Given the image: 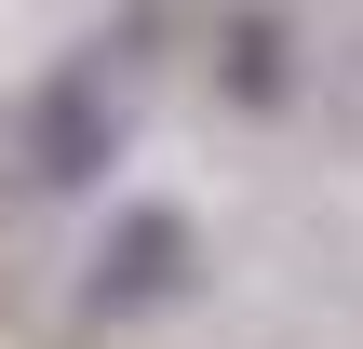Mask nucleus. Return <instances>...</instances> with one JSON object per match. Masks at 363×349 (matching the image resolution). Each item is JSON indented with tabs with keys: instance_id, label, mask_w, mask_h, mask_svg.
I'll return each mask as SVG.
<instances>
[{
	"instance_id": "nucleus-3",
	"label": "nucleus",
	"mask_w": 363,
	"mask_h": 349,
	"mask_svg": "<svg viewBox=\"0 0 363 349\" xmlns=\"http://www.w3.org/2000/svg\"><path fill=\"white\" fill-rule=\"evenodd\" d=\"M216 81L242 94V108H283L296 94V27L256 0V13H229V40H216Z\"/></svg>"
},
{
	"instance_id": "nucleus-2",
	"label": "nucleus",
	"mask_w": 363,
	"mask_h": 349,
	"mask_svg": "<svg viewBox=\"0 0 363 349\" xmlns=\"http://www.w3.org/2000/svg\"><path fill=\"white\" fill-rule=\"evenodd\" d=\"M189 269H202V229H189L175 202H135V215L94 242V309H108V323L175 309V296H189Z\"/></svg>"
},
{
	"instance_id": "nucleus-1",
	"label": "nucleus",
	"mask_w": 363,
	"mask_h": 349,
	"mask_svg": "<svg viewBox=\"0 0 363 349\" xmlns=\"http://www.w3.org/2000/svg\"><path fill=\"white\" fill-rule=\"evenodd\" d=\"M13 148H27V188H94V175L121 161V108H108V81H94V67H54V81L27 94Z\"/></svg>"
}]
</instances>
